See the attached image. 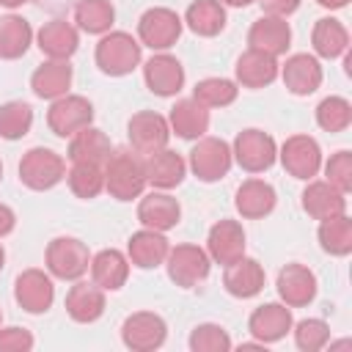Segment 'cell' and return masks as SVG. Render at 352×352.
<instances>
[{"mask_svg":"<svg viewBox=\"0 0 352 352\" xmlns=\"http://www.w3.org/2000/svg\"><path fill=\"white\" fill-rule=\"evenodd\" d=\"M47 270L60 280H80L91 267L88 245L77 236H55L47 245Z\"/></svg>","mask_w":352,"mask_h":352,"instance_id":"3","label":"cell"},{"mask_svg":"<svg viewBox=\"0 0 352 352\" xmlns=\"http://www.w3.org/2000/svg\"><path fill=\"white\" fill-rule=\"evenodd\" d=\"M278 72H280L278 58L258 52V50H250V47L236 58V66H234L236 82L242 88H264V85L275 82Z\"/></svg>","mask_w":352,"mask_h":352,"instance_id":"24","label":"cell"},{"mask_svg":"<svg viewBox=\"0 0 352 352\" xmlns=\"http://www.w3.org/2000/svg\"><path fill=\"white\" fill-rule=\"evenodd\" d=\"M91 278L99 289L118 292L129 278V258L116 248H104L91 256Z\"/></svg>","mask_w":352,"mask_h":352,"instance_id":"30","label":"cell"},{"mask_svg":"<svg viewBox=\"0 0 352 352\" xmlns=\"http://www.w3.org/2000/svg\"><path fill=\"white\" fill-rule=\"evenodd\" d=\"M0 179H3V162H0Z\"/></svg>","mask_w":352,"mask_h":352,"instance_id":"52","label":"cell"},{"mask_svg":"<svg viewBox=\"0 0 352 352\" xmlns=\"http://www.w3.org/2000/svg\"><path fill=\"white\" fill-rule=\"evenodd\" d=\"M316 124L324 132H344L352 124V104L344 96H327L316 107Z\"/></svg>","mask_w":352,"mask_h":352,"instance_id":"41","label":"cell"},{"mask_svg":"<svg viewBox=\"0 0 352 352\" xmlns=\"http://www.w3.org/2000/svg\"><path fill=\"white\" fill-rule=\"evenodd\" d=\"M258 6L264 8V14H270V16H289V14H294L297 8H300V0H258Z\"/></svg>","mask_w":352,"mask_h":352,"instance_id":"46","label":"cell"},{"mask_svg":"<svg viewBox=\"0 0 352 352\" xmlns=\"http://www.w3.org/2000/svg\"><path fill=\"white\" fill-rule=\"evenodd\" d=\"M302 209L314 220H327L346 212V192L336 190L330 182H308L302 190Z\"/></svg>","mask_w":352,"mask_h":352,"instance_id":"29","label":"cell"},{"mask_svg":"<svg viewBox=\"0 0 352 352\" xmlns=\"http://www.w3.org/2000/svg\"><path fill=\"white\" fill-rule=\"evenodd\" d=\"M0 322H3V311H0Z\"/></svg>","mask_w":352,"mask_h":352,"instance_id":"53","label":"cell"},{"mask_svg":"<svg viewBox=\"0 0 352 352\" xmlns=\"http://www.w3.org/2000/svg\"><path fill=\"white\" fill-rule=\"evenodd\" d=\"M138 220L143 223V228H154V231H170L173 226H179L182 220V206L173 195H168L165 190L160 192H148L140 198L138 204Z\"/></svg>","mask_w":352,"mask_h":352,"instance_id":"20","label":"cell"},{"mask_svg":"<svg viewBox=\"0 0 352 352\" xmlns=\"http://www.w3.org/2000/svg\"><path fill=\"white\" fill-rule=\"evenodd\" d=\"M278 74L283 77L286 91H292L294 96H308L322 85V66L308 52H297V55L286 58V63L280 66Z\"/></svg>","mask_w":352,"mask_h":352,"instance_id":"19","label":"cell"},{"mask_svg":"<svg viewBox=\"0 0 352 352\" xmlns=\"http://www.w3.org/2000/svg\"><path fill=\"white\" fill-rule=\"evenodd\" d=\"M66 176V162L58 151L36 146L22 154L19 160V182L30 190H52Z\"/></svg>","mask_w":352,"mask_h":352,"instance_id":"5","label":"cell"},{"mask_svg":"<svg viewBox=\"0 0 352 352\" xmlns=\"http://www.w3.org/2000/svg\"><path fill=\"white\" fill-rule=\"evenodd\" d=\"M223 6H234V8H245V6H250V3H256V0H220Z\"/></svg>","mask_w":352,"mask_h":352,"instance_id":"49","label":"cell"},{"mask_svg":"<svg viewBox=\"0 0 352 352\" xmlns=\"http://www.w3.org/2000/svg\"><path fill=\"white\" fill-rule=\"evenodd\" d=\"M190 349L192 352H228L231 336L226 333V327L214 322H204L190 333Z\"/></svg>","mask_w":352,"mask_h":352,"instance_id":"42","label":"cell"},{"mask_svg":"<svg viewBox=\"0 0 352 352\" xmlns=\"http://www.w3.org/2000/svg\"><path fill=\"white\" fill-rule=\"evenodd\" d=\"M14 226H16V214H14V209L6 206V204H0V236L11 234Z\"/></svg>","mask_w":352,"mask_h":352,"instance_id":"47","label":"cell"},{"mask_svg":"<svg viewBox=\"0 0 352 352\" xmlns=\"http://www.w3.org/2000/svg\"><path fill=\"white\" fill-rule=\"evenodd\" d=\"M72 77H74V72H72L69 60L50 58V60H44V63L33 72L30 88H33V94L41 96V99H58V96H66V94H69Z\"/></svg>","mask_w":352,"mask_h":352,"instance_id":"28","label":"cell"},{"mask_svg":"<svg viewBox=\"0 0 352 352\" xmlns=\"http://www.w3.org/2000/svg\"><path fill=\"white\" fill-rule=\"evenodd\" d=\"M165 336H168V324L154 311L129 314L124 319V324H121V341H124V346H129L135 352L160 349L165 344Z\"/></svg>","mask_w":352,"mask_h":352,"instance_id":"10","label":"cell"},{"mask_svg":"<svg viewBox=\"0 0 352 352\" xmlns=\"http://www.w3.org/2000/svg\"><path fill=\"white\" fill-rule=\"evenodd\" d=\"M206 253L214 264H231L245 256V228L236 220H217L206 236Z\"/></svg>","mask_w":352,"mask_h":352,"instance_id":"17","label":"cell"},{"mask_svg":"<svg viewBox=\"0 0 352 352\" xmlns=\"http://www.w3.org/2000/svg\"><path fill=\"white\" fill-rule=\"evenodd\" d=\"M278 157H280V165L286 168V173L294 179H302V182H311L322 168V148L311 135L286 138Z\"/></svg>","mask_w":352,"mask_h":352,"instance_id":"11","label":"cell"},{"mask_svg":"<svg viewBox=\"0 0 352 352\" xmlns=\"http://www.w3.org/2000/svg\"><path fill=\"white\" fill-rule=\"evenodd\" d=\"M278 204V195H275V187L264 179H248L239 184L236 195H234V206L242 217L248 220H258V217H267Z\"/></svg>","mask_w":352,"mask_h":352,"instance_id":"26","label":"cell"},{"mask_svg":"<svg viewBox=\"0 0 352 352\" xmlns=\"http://www.w3.org/2000/svg\"><path fill=\"white\" fill-rule=\"evenodd\" d=\"M33 126V110L28 102H6L0 104V138L19 140Z\"/></svg>","mask_w":352,"mask_h":352,"instance_id":"40","label":"cell"},{"mask_svg":"<svg viewBox=\"0 0 352 352\" xmlns=\"http://www.w3.org/2000/svg\"><path fill=\"white\" fill-rule=\"evenodd\" d=\"M292 327H294V344L302 352H319L330 341V327L324 319H302Z\"/></svg>","mask_w":352,"mask_h":352,"instance_id":"43","label":"cell"},{"mask_svg":"<svg viewBox=\"0 0 352 352\" xmlns=\"http://www.w3.org/2000/svg\"><path fill=\"white\" fill-rule=\"evenodd\" d=\"M33 41V28L28 19L16 16V14H8L0 19V58L6 60H16L28 52Z\"/></svg>","mask_w":352,"mask_h":352,"instance_id":"35","label":"cell"},{"mask_svg":"<svg viewBox=\"0 0 352 352\" xmlns=\"http://www.w3.org/2000/svg\"><path fill=\"white\" fill-rule=\"evenodd\" d=\"M170 245L165 239L162 231H154V228H140L129 236V245H126V258L129 264L140 267V270H154L160 264H165V256H168Z\"/></svg>","mask_w":352,"mask_h":352,"instance_id":"25","label":"cell"},{"mask_svg":"<svg viewBox=\"0 0 352 352\" xmlns=\"http://www.w3.org/2000/svg\"><path fill=\"white\" fill-rule=\"evenodd\" d=\"M324 176L327 182L341 190V192H349L352 190V154L349 151H336L327 162H324Z\"/></svg>","mask_w":352,"mask_h":352,"instance_id":"44","label":"cell"},{"mask_svg":"<svg viewBox=\"0 0 352 352\" xmlns=\"http://www.w3.org/2000/svg\"><path fill=\"white\" fill-rule=\"evenodd\" d=\"M248 44L250 50H258V52H267L272 58L283 55L292 44V28L283 16H270L264 14L261 19H256L248 30Z\"/></svg>","mask_w":352,"mask_h":352,"instance_id":"18","label":"cell"},{"mask_svg":"<svg viewBox=\"0 0 352 352\" xmlns=\"http://www.w3.org/2000/svg\"><path fill=\"white\" fill-rule=\"evenodd\" d=\"M184 25L195 36L212 38L226 28V6L220 0H192L184 11Z\"/></svg>","mask_w":352,"mask_h":352,"instance_id":"34","label":"cell"},{"mask_svg":"<svg viewBox=\"0 0 352 352\" xmlns=\"http://www.w3.org/2000/svg\"><path fill=\"white\" fill-rule=\"evenodd\" d=\"M165 267H168V278L182 286V289H192L201 280H206L212 258L204 248L198 245H176L168 250L165 256Z\"/></svg>","mask_w":352,"mask_h":352,"instance_id":"7","label":"cell"},{"mask_svg":"<svg viewBox=\"0 0 352 352\" xmlns=\"http://www.w3.org/2000/svg\"><path fill=\"white\" fill-rule=\"evenodd\" d=\"M66 314L80 324L96 322L104 314V289H99L96 283L77 280L66 294Z\"/></svg>","mask_w":352,"mask_h":352,"instance_id":"31","label":"cell"},{"mask_svg":"<svg viewBox=\"0 0 352 352\" xmlns=\"http://www.w3.org/2000/svg\"><path fill=\"white\" fill-rule=\"evenodd\" d=\"M322 8H330V11H336V8H344L349 0H316Z\"/></svg>","mask_w":352,"mask_h":352,"instance_id":"48","label":"cell"},{"mask_svg":"<svg viewBox=\"0 0 352 352\" xmlns=\"http://www.w3.org/2000/svg\"><path fill=\"white\" fill-rule=\"evenodd\" d=\"M278 297L283 300V305L289 308H302L308 302H314L316 297V275L305 267V264H286L278 272Z\"/></svg>","mask_w":352,"mask_h":352,"instance_id":"16","label":"cell"},{"mask_svg":"<svg viewBox=\"0 0 352 352\" xmlns=\"http://www.w3.org/2000/svg\"><path fill=\"white\" fill-rule=\"evenodd\" d=\"M143 165H146V182L157 190H173L182 184L184 173H187V162L182 154L170 151L168 146L154 151V154H146L143 157Z\"/></svg>","mask_w":352,"mask_h":352,"instance_id":"22","label":"cell"},{"mask_svg":"<svg viewBox=\"0 0 352 352\" xmlns=\"http://www.w3.org/2000/svg\"><path fill=\"white\" fill-rule=\"evenodd\" d=\"M311 44L319 58L333 60L349 50V33H346L344 22H338L336 16H322V19H316V25L311 30Z\"/></svg>","mask_w":352,"mask_h":352,"instance_id":"33","label":"cell"},{"mask_svg":"<svg viewBox=\"0 0 352 352\" xmlns=\"http://www.w3.org/2000/svg\"><path fill=\"white\" fill-rule=\"evenodd\" d=\"M146 165L143 154L132 151H113L104 162V190L116 201H132L140 198L146 190Z\"/></svg>","mask_w":352,"mask_h":352,"instance_id":"1","label":"cell"},{"mask_svg":"<svg viewBox=\"0 0 352 352\" xmlns=\"http://www.w3.org/2000/svg\"><path fill=\"white\" fill-rule=\"evenodd\" d=\"M91 121H94V104L77 94L52 99V104L47 110V124L58 138H72L74 132L91 126Z\"/></svg>","mask_w":352,"mask_h":352,"instance_id":"8","label":"cell"},{"mask_svg":"<svg viewBox=\"0 0 352 352\" xmlns=\"http://www.w3.org/2000/svg\"><path fill=\"white\" fill-rule=\"evenodd\" d=\"M14 300L28 314H44V311H50V305L55 300L52 278L44 270H25V272H19L16 275V283H14Z\"/></svg>","mask_w":352,"mask_h":352,"instance_id":"13","label":"cell"},{"mask_svg":"<svg viewBox=\"0 0 352 352\" xmlns=\"http://www.w3.org/2000/svg\"><path fill=\"white\" fill-rule=\"evenodd\" d=\"M33 333L25 327H0V352H30Z\"/></svg>","mask_w":352,"mask_h":352,"instance_id":"45","label":"cell"},{"mask_svg":"<svg viewBox=\"0 0 352 352\" xmlns=\"http://www.w3.org/2000/svg\"><path fill=\"white\" fill-rule=\"evenodd\" d=\"M94 58L104 74L124 77L140 66V41L124 30H107V33H102V38L96 44Z\"/></svg>","mask_w":352,"mask_h":352,"instance_id":"2","label":"cell"},{"mask_svg":"<svg viewBox=\"0 0 352 352\" xmlns=\"http://www.w3.org/2000/svg\"><path fill=\"white\" fill-rule=\"evenodd\" d=\"M143 80L148 85L151 94L157 96H176L184 88V66L168 55V52H157L143 63Z\"/></svg>","mask_w":352,"mask_h":352,"instance_id":"15","label":"cell"},{"mask_svg":"<svg viewBox=\"0 0 352 352\" xmlns=\"http://www.w3.org/2000/svg\"><path fill=\"white\" fill-rule=\"evenodd\" d=\"M319 245L330 256H349L352 253V220L344 214L319 220Z\"/></svg>","mask_w":352,"mask_h":352,"instance_id":"36","label":"cell"},{"mask_svg":"<svg viewBox=\"0 0 352 352\" xmlns=\"http://www.w3.org/2000/svg\"><path fill=\"white\" fill-rule=\"evenodd\" d=\"M182 28H184V22H182V16L173 8L154 6V8L143 11V16L138 19L140 47H151L157 52H165V50H170L179 41Z\"/></svg>","mask_w":352,"mask_h":352,"instance_id":"6","label":"cell"},{"mask_svg":"<svg viewBox=\"0 0 352 352\" xmlns=\"http://www.w3.org/2000/svg\"><path fill=\"white\" fill-rule=\"evenodd\" d=\"M234 154L231 146L220 138H198L190 151V170L201 182H217L231 170Z\"/></svg>","mask_w":352,"mask_h":352,"instance_id":"9","label":"cell"},{"mask_svg":"<svg viewBox=\"0 0 352 352\" xmlns=\"http://www.w3.org/2000/svg\"><path fill=\"white\" fill-rule=\"evenodd\" d=\"M292 324H294L292 308L283 305V302H264L248 319V330H250V336L258 344H275V341H280L292 330Z\"/></svg>","mask_w":352,"mask_h":352,"instance_id":"14","label":"cell"},{"mask_svg":"<svg viewBox=\"0 0 352 352\" xmlns=\"http://www.w3.org/2000/svg\"><path fill=\"white\" fill-rule=\"evenodd\" d=\"M36 41H38V50L47 55V58H58V60H69L77 47H80V33L72 22L66 19H50L38 28L36 33Z\"/></svg>","mask_w":352,"mask_h":352,"instance_id":"23","label":"cell"},{"mask_svg":"<svg viewBox=\"0 0 352 352\" xmlns=\"http://www.w3.org/2000/svg\"><path fill=\"white\" fill-rule=\"evenodd\" d=\"M231 154H234V160H236V165L242 170H248V173H264L278 160V143L264 129L250 126V129H242L234 138Z\"/></svg>","mask_w":352,"mask_h":352,"instance_id":"4","label":"cell"},{"mask_svg":"<svg viewBox=\"0 0 352 352\" xmlns=\"http://www.w3.org/2000/svg\"><path fill=\"white\" fill-rule=\"evenodd\" d=\"M69 190L77 198H96L104 190V165H94V162H72V170L66 173Z\"/></svg>","mask_w":352,"mask_h":352,"instance_id":"38","label":"cell"},{"mask_svg":"<svg viewBox=\"0 0 352 352\" xmlns=\"http://www.w3.org/2000/svg\"><path fill=\"white\" fill-rule=\"evenodd\" d=\"M126 138L132 143V148L138 154H154L160 148L168 146V138H170V126H168V118L154 113V110H140L129 118L126 124Z\"/></svg>","mask_w":352,"mask_h":352,"instance_id":"12","label":"cell"},{"mask_svg":"<svg viewBox=\"0 0 352 352\" xmlns=\"http://www.w3.org/2000/svg\"><path fill=\"white\" fill-rule=\"evenodd\" d=\"M110 154H113V143L96 126H85V129H80V132H74L69 138V160L72 162L104 165L110 160Z\"/></svg>","mask_w":352,"mask_h":352,"instance_id":"32","label":"cell"},{"mask_svg":"<svg viewBox=\"0 0 352 352\" xmlns=\"http://www.w3.org/2000/svg\"><path fill=\"white\" fill-rule=\"evenodd\" d=\"M168 126H170V132H176V135L184 138V140H198V138H204L206 129H209V107H204V104L195 102L192 96H190V99H179V102L170 107Z\"/></svg>","mask_w":352,"mask_h":352,"instance_id":"27","label":"cell"},{"mask_svg":"<svg viewBox=\"0 0 352 352\" xmlns=\"http://www.w3.org/2000/svg\"><path fill=\"white\" fill-rule=\"evenodd\" d=\"M264 267L256 261V258H248V256H239L236 261L226 264V272H223V286L231 297H239V300H248V297H256L261 289H264Z\"/></svg>","mask_w":352,"mask_h":352,"instance_id":"21","label":"cell"},{"mask_svg":"<svg viewBox=\"0 0 352 352\" xmlns=\"http://www.w3.org/2000/svg\"><path fill=\"white\" fill-rule=\"evenodd\" d=\"M3 264H6V250H3V245H0V270H3Z\"/></svg>","mask_w":352,"mask_h":352,"instance_id":"51","label":"cell"},{"mask_svg":"<svg viewBox=\"0 0 352 352\" xmlns=\"http://www.w3.org/2000/svg\"><path fill=\"white\" fill-rule=\"evenodd\" d=\"M28 0H0V6H6V8H19V6H25Z\"/></svg>","mask_w":352,"mask_h":352,"instance_id":"50","label":"cell"},{"mask_svg":"<svg viewBox=\"0 0 352 352\" xmlns=\"http://www.w3.org/2000/svg\"><path fill=\"white\" fill-rule=\"evenodd\" d=\"M74 22L80 25V30L102 36L113 28L116 22V8L110 0H80L74 6Z\"/></svg>","mask_w":352,"mask_h":352,"instance_id":"37","label":"cell"},{"mask_svg":"<svg viewBox=\"0 0 352 352\" xmlns=\"http://www.w3.org/2000/svg\"><path fill=\"white\" fill-rule=\"evenodd\" d=\"M236 94H239L236 82L226 77H206L192 88V99L201 102L204 107H228L236 99Z\"/></svg>","mask_w":352,"mask_h":352,"instance_id":"39","label":"cell"}]
</instances>
